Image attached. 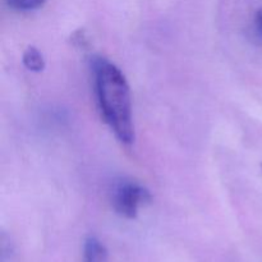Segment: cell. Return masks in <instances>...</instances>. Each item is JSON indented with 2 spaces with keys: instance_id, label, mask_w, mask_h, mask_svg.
I'll return each instance as SVG.
<instances>
[{
  "instance_id": "1",
  "label": "cell",
  "mask_w": 262,
  "mask_h": 262,
  "mask_svg": "<svg viewBox=\"0 0 262 262\" xmlns=\"http://www.w3.org/2000/svg\"><path fill=\"white\" fill-rule=\"evenodd\" d=\"M97 104L105 122L124 145L135 141L132 97L127 78L119 68L105 58L92 60Z\"/></svg>"
},
{
  "instance_id": "2",
  "label": "cell",
  "mask_w": 262,
  "mask_h": 262,
  "mask_svg": "<svg viewBox=\"0 0 262 262\" xmlns=\"http://www.w3.org/2000/svg\"><path fill=\"white\" fill-rule=\"evenodd\" d=\"M150 200V192L137 182L122 179L113 187V207L120 216L125 219H135L141 205L148 202Z\"/></svg>"
},
{
  "instance_id": "3",
  "label": "cell",
  "mask_w": 262,
  "mask_h": 262,
  "mask_svg": "<svg viewBox=\"0 0 262 262\" xmlns=\"http://www.w3.org/2000/svg\"><path fill=\"white\" fill-rule=\"evenodd\" d=\"M84 262H107V250L96 237H89L84 242Z\"/></svg>"
},
{
  "instance_id": "4",
  "label": "cell",
  "mask_w": 262,
  "mask_h": 262,
  "mask_svg": "<svg viewBox=\"0 0 262 262\" xmlns=\"http://www.w3.org/2000/svg\"><path fill=\"white\" fill-rule=\"evenodd\" d=\"M22 60L26 68L31 72H41L45 68V59H43L42 54L33 46L26 49Z\"/></svg>"
},
{
  "instance_id": "5",
  "label": "cell",
  "mask_w": 262,
  "mask_h": 262,
  "mask_svg": "<svg viewBox=\"0 0 262 262\" xmlns=\"http://www.w3.org/2000/svg\"><path fill=\"white\" fill-rule=\"evenodd\" d=\"M8 5L12 9L19 12H30L40 8L45 3V0H7Z\"/></svg>"
},
{
  "instance_id": "6",
  "label": "cell",
  "mask_w": 262,
  "mask_h": 262,
  "mask_svg": "<svg viewBox=\"0 0 262 262\" xmlns=\"http://www.w3.org/2000/svg\"><path fill=\"white\" fill-rule=\"evenodd\" d=\"M255 30L257 35L262 37V9L257 10L255 15Z\"/></svg>"
}]
</instances>
